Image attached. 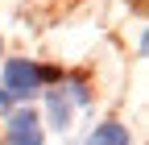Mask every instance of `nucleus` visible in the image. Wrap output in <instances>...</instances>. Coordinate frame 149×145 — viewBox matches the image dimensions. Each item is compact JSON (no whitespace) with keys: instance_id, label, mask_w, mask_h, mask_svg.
<instances>
[{"instance_id":"f257e3e1","label":"nucleus","mask_w":149,"mask_h":145,"mask_svg":"<svg viewBox=\"0 0 149 145\" xmlns=\"http://www.w3.org/2000/svg\"><path fill=\"white\" fill-rule=\"evenodd\" d=\"M42 79H46V70L29 62V58H8L4 62V91L8 100H29L42 91Z\"/></svg>"},{"instance_id":"f03ea898","label":"nucleus","mask_w":149,"mask_h":145,"mask_svg":"<svg viewBox=\"0 0 149 145\" xmlns=\"http://www.w3.org/2000/svg\"><path fill=\"white\" fill-rule=\"evenodd\" d=\"M4 133H8V145H42V141H46L42 120H37L33 108H17V112H8Z\"/></svg>"},{"instance_id":"7ed1b4c3","label":"nucleus","mask_w":149,"mask_h":145,"mask_svg":"<svg viewBox=\"0 0 149 145\" xmlns=\"http://www.w3.org/2000/svg\"><path fill=\"white\" fill-rule=\"evenodd\" d=\"M83 145H133V133H128L120 120H104V124H95V129L87 133Z\"/></svg>"},{"instance_id":"20e7f679","label":"nucleus","mask_w":149,"mask_h":145,"mask_svg":"<svg viewBox=\"0 0 149 145\" xmlns=\"http://www.w3.org/2000/svg\"><path fill=\"white\" fill-rule=\"evenodd\" d=\"M46 116H50V124H54L58 133L70 129V100H66L62 87H58V91H46Z\"/></svg>"},{"instance_id":"39448f33","label":"nucleus","mask_w":149,"mask_h":145,"mask_svg":"<svg viewBox=\"0 0 149 145\" xmlns=\"http://www.w3.org/2000/svg\"><path fill=\"white\" fill-rule=\"evenodd\" d=\"M66 87H70V96H66V100H74V104H87V100H91V91H87V83H83V79H70Z\"/></svg>"},{"instance_id":"423d86ee","label":"nucleus","mask_w":149,"mask_h":145,"mask_svg":"<svg viewBox=\"0 0 149 145\" xmlns=\"http://www.w3.org/2000/svg\"><path fill=\"white\" fill-rule=\"evenodd\" d=\"M8 112H13V100H8L4 87H0V116H8Z\"/></svg>"},{"instance_id":"0eeeda50","label":"nucleus","mask_w":149,"mask_h":145,"mask_svg":"<svg viewBox=\"0 0 149 145\" xmlns=\"http://www.w3.org/2000/svg\"><path fill=\"white\" fill-rule=\"evenodd\" d=\"M0 50H4V42H0Z\"/></svg>"}]
</instances>
